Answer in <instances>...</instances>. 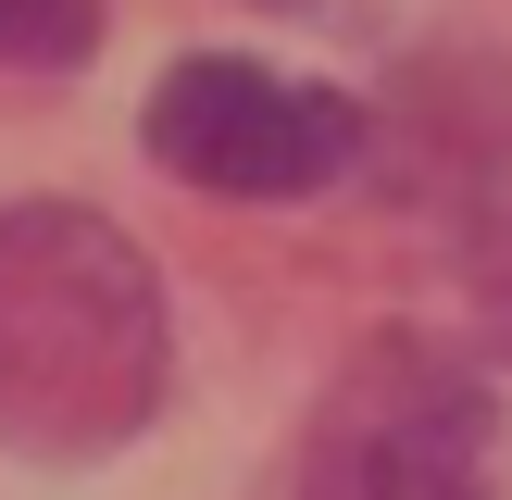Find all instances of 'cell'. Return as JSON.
I'll return each mask as SVG.
<instances>
[{"instance_id":"6da1fadb","label":"cell","mask_w":512,"mask_h":500,"mask_svg":"<svg viewBox=\"0 0 512 500\" xmlns=\"http://www.w3.org/2000/svg\"><path fill=\"white\" fill-rule=\"evenodd\" d=\"M175 375L150 250L88 200H25L0 213V450L25 463H88L150 425Z\"/></svg>"},{"instance_id":"7a4b0ae2","label":"cell","mask_w":512,"mask_h":500,"mask_svg":"<svg viewBox=\"0 0 512 500\" xmlns=\"http://www.w3.org/2000/svg\"><path fill=\"white\" fill-rule=\"evenodd\" d=\"M300 500H500V388L475 350L388 325L338 363L300 438Z\"/></svg>"},{"instance_id":"3957f363","label":"cell","mask_w":512,"mask_h":500,"mask_svg":"<svg viewBox=\"0 0 512 500\" xmlns=\"http://www.w3.org/2000/svg\"><path fill=\"white\" fill-rule=\"evenodd\" d=\"M150 163L188 175L213 200H325L350 163H363V100L313 88V75H275L250 50H188V63L150 88L138 113Z\"/></svg>"},{"instance_id":"277c9868","label":"cell","mask_w":512,"mask_h":500,"mask_svg":"<svg viewBox=\"0 0 512 500\" xmlns=\"http://www.w3.org/2000/svg\"><path fill=\"white\" fill-rule=\"evenodd\" d=\"M100 50V0H0V63L25 75H63Z\"/></svg>"},{"instance_id":"5b68a950","label":"cell","mask_w":512,"mask_h":500,"mask_svg":"<svg viewBox=\"0 0 512 500\" xmlns=\"http://www.w3.org/2000/svg\"><path fill=\"white\" fill-rule=\"evenodd\" d=\"M463 288H475V363H512V213H475Z\"/></svg>"}]
</instances>
